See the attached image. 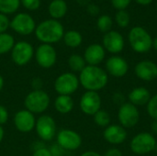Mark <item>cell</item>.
<instances>
[{
    "label": "cell",
    "instance_id": "6da1fadb",
    "mask_svg": "<svg viewBox=\"0 0 157 156\" xmlns=\"http://www.w3.org/2000/svg\"><path fill=\"white\" fill-rule=\"evenodd\" d=\"M80 85L86 91L98 92L102 90L109 82L108 73L99 66L86 65L79 74Z\"/></svg>",
    "mask_w": 157,
    "mask_h": 156
},
{
    "label": "cell",
    "instance_id": "7a4b0ae2",
    "mask_svg": "<svg viewBox=\"0 0 157 156\" xmlns=\"http://www.w3.org/2000/svg\"><path fill=\"white\" fill-rule=\"evenodd\" d=\"M35 35L40 42L52 44L63 38L64 29L57 19H47L40 22L36 27Z\"/></svg>",
    "mask_w": 157,
    "mask_h": 156
},
{
    "label": "cell",
    "instance_id": "3957f363",
    "mask_svg": "<svg viewBox=\"0 0 157 156\" xmlns=\"http://www.w3.org/2000/svg\"><path fill=\"white\" fill-rule=\"evenodd\" d=\"M51 97L44 90H32L24 99V106L27 110L35 114H41L49 108Z\"/></svg>",
    "mask_w": 157,
    "mask_h": 156
},
{
    "label": "cell",
    "instance_id": "277c9868",
    "mask_svg": "<svg viewBox=\"0 0 157 156\" xmlns=\"http://www.w3.org/2000/svg\"><path fill=\"white\" fill-rule=\"evenodd\" d=\"M129 41L132 49L138 53H146L153 47L151 35L142 27H134L130 30Z\"/></svg>",
    "mask_w": 157,
    "mask_h": 156
},
{
    "label": "cell",
    "instance_id": "5b68a950",
    "mask_svg": "<svg viewBox=\"0 0 157 156\" xmlns=\"http://www.w3.org/2000/svg\"><path fill=\"white\" fill-rule=\"evenodd\" d=\"M155 137L147 131H143L136 134L130 143L132 152L137 155H144L155 151L156 144Z\"/></svg>",
    "mask_w": 157,
    "mask_h": 156
},
{
    "label": "cell",
    "instance_id": "8992f818",
    "mask_svg": "<svg viewBox=\"0 0 157 156\" xmlns=\"http://www.w3.org/2000/svg\"><path fill=\"white\" fill-rule=\"evenodd\" d=\"M78 76L72 72L61 74L54 81V90L58 95L71 96L79 88Z\"/></svg>",
    "mask_w": 157,
    "mask_h": 156
},
{
    "label": "cell",
    "instance_id": "52a82bcc",
    "mask_svg": "<svg viewBox=\"0 0 157 156\" xmlns=\"http://www.w3.org/2000/svg\"><path fill=\"white\" fill-rule=\"evenodd\" d=\"M118 120L120 125L125 129H132L140 120V111L137 107L130 102L122 103L118 110Z\"/></svg>",
    "mask_w": 157,
    "mask_h": 156
},
{
    "label": "cell",
    "instance_id": "ba28073f",
    "mask_svg": "<svg viewBox=\"0 0 157 156\" xmlns=\"http://www.w3.org/2000/svg\"><path fill=\"white\" fill-rule=\"evenodd\" d=\"M36 132L39 138L44 142L52 141L57 134V127L54 119L50 115H41L36 120Z\"/></svg>",
    "mask_w": 157,
    "mask_h": 156
},
{
    "label": "cell",
    "instance_id": "9c48e42d",
    "mask_svg": "<svg viewBox=\"0 0 157 156\" xmlns=\"http://www.w3.org/2000/svg\"><path fill=\"white\" fill-rule=\"evenodd\" d=\"M57 144L66 151H76L82 145V137L78 132L69 129H63L56 134Z\"/></svg>",
    "mask_w": 157,
    "mask_h": 156
},
{
    "label": "cell",
    "instance_id": "30bf717a",
    "mask_svg": "<svg viewBox=\"0 0 157 156\" xmlns=\"http://www.w3.org/2000/svg\"><path fill=\"white\" fill-rule=\"evenodd\" d=\"M33 55V46L28 41H18L15 43L13 49L11 50V60L18 66L28 64L31 61Z\"/></svg>",
    "mask_w": 157,
    "mask_h": 156
},
{
    "label": "cell",
    "instance_id": "8fae6325",
    "mask_svg": "<svg viewBox=\"0 0 157 156\" xmlns=\"http://www.w3.org/2000/svg\"><path fill=\"white\" fill-rule=\"evenodd\" d=\"M35 59L40 67L52 68L57 61V52L52 44H40L35 51Z\"/></svg>",
    "mask_w": 157,
    "mask_h": 156
},
{
    "label": "cell",
    "instance_id": "7c38bea8",
    "mask_svg": "<svg viewBox=\"0 0 157 156\" xmlns=\"http://www.w3.org/2000/svg\"><path fill=\"white\" fill-rule=\"evenodd\" d=\"M102 100L98 92L86 91L79 101L81 111L87 116H94L98 110L101 109Z\"/></svg>",
    "mask_w": 157,
    "mask_h": 156
},
{
    "label": "cell",
    "instance_id": "4fadbf2b",
    "mask_svg": "<svg viewBox=\"0 0 157 156\" xmlns=\"http://www.w3.org/2000/svg\"><path fill=\"white\" fill-rule=\"evenodd\" d=\"M10 28L17 34L27 36L35 31L36 23L29 14L19 13L10 21Z\"/></svg>",
    "mask_w": 157,
    "mask_h": 156
},
{
    "label": "cell",
    "instance_id": "5bb4252c",
    "mask_svg": "<svg viewBox=\"0 0 157 156\" xmlns=\"http://www.w3.org/2000/svg\"><path fill=\"white\" fill-rule=\"evenodd\" d=\"M36 118L33 113L30 111L25 109L18 110L13 119L14 125L16 129L22 132V133H28L35 129L36 125Z\"/></svg>",
    "mask_w": 157,
    "mask_h": 156
},
{
    "label": "cell",
    "instance_id": "9a60e30c",
    "mask_svg": "<svg viewBox=\"0 0 157 156\" xmlns=\"http://www.w3.org/2000/svg\"><path fill=\"white\" fill-rule=\"evenodd\" d=\"M129 71L128 62L121 56H111L106 62V72L108 74L116 77L121 78L124 77Z\"/></svg>",
    "mask_w": 157,
    "mask_h": 156
},
{
    "label": "cell",
    "instance_id": "2e32d148",
    "mask_svg": "<svg viewBox=\"0 0 157 156\" xmlns=\"http://www.w3.org/2000/svg\"><path fill=\"white\" fill-rule=\"evenodd\" d=\"M127 136L126 129L120 124H110L106 127L103 131L104 140L112 145H120L123 143L127 140Z\"/></svg>",
    "mask_w": 157,
    "mask_h": 156
},
{
    "label": "cell",
    "instance_id": "e0dca14e",
    "mask_svg": "<svg viewBox=\"0 0 157 156\" xmlns=\"http://www.w3.org/2000/svg\"><path fill=\"white\" fill-rule=\"evenodd\" d=\"M134 74L142 81H154L157 78V64L149 60L141 61L135 65Z\"/></svg>",
    "mask_w": 157,
    "mask_h": 156
},
{
    "label": "cell",
    "instance_id": "ac0fdd59",
    "mask_svg": "<svg viewBox=\"0 0 157 156\" xmlns=\"http://www.w3.org/2000/svg\"><path fill=\"white\" fill-rule=\"evenodd\" d=\"M124 39L122 35L115 30H110L107 32L103 37V47L105 51L112 54L120 53L124 49Z\"/></svg>",
    "mask_w": 157,
    "mask_h": 156
},
{
    "label": "cell",
    "instance_id": "d6986e66",
    "mask_svg": "<svg viewBox=\"0 0 157 156\" xmlns=\"http://www.w3.org/2000/svg\"><path fill=\"white\" fill-rule=\"evenodd\" d=\"M106 56V51L104 47L100 44L94 43L89 45L84 53V59L87 65H94L98 66L100 64Z\"/></svg>",
    "mask_w": 157,
    "mask_h": 156
},
{
    "label": "cell",
    "instance_id": "ffe728a7",
    "mask_svg": "<svg viewBox=\"0 0 157 156\" xmlns=\"http://www.w3.org/2000/svg\"><path fill=\"white\" fill-rule=\"evenodd\" d=\"M152 95L150 91L144 86H138L133 88L128 95L129 102L135 107H142L146 106L149 102Z\"/></svg>",
    "mask_w": 157,
    "mask_h": 156
},
{
    "label": "cell",
    "instance_id": "44dd1931",
    "mask_svg": "<svg viewBox=\"0 0 157 156\" xmlns=\"http://www.w3.org/2000/svg\"><path fill=\"white\" fill-rule=\"evenodd\" d=\"M75 107V101L71 96L58 95L54 100V108L61 114L70 113Z\"/></svg>",
    "mask_w": 157,
    "mask_h": 156
},
{
    "label": "cell",
    "instance_id": "7402d4cb",
    "mask_svg": "<svg viewBox=\"0 0 157 156\" xmlns=\"http://www.w3.org/2000/svg\"><path fill=\"white\" fill-rule=\"evenodd\" d=\"M48 11L53 19L61 18L67 12V4L64 0H52L49 5Z\"/></svg>",
    "mask_w": 157,
    "mask_h": 156
},
{
    "label": "cell",
    "instance_id": "603a6c76",
    "mask_svg": "<svg viewBox=\"0 0 157 156\" xmlns=\"http://www.w3.org/2000/svg\"><path fill=\"white\" fill-rule=\"evenodd\" d=\"M63 41L66 46L70 48H77L83 41V37L80 32L76 30H69L63 35Z\"/></svg>",
    "mask_w": 157,
    "mask_h": 156
},
{
    "label": "cell",
    "instance_id": "cb8c5ba5",
    "mask_svg": "<svg viewBox=\"0 0 157 156\" xmlns=\"http://www.w3.org/2000/svg\"><path fill=\"white\" fill-rule=\"evenodd\" d=\"M86 63L83 56L79 54H72L68 58V66L72 73H81L86 66Z\"/></svg>",
    "mask_w": 157,
    "mask_h": 156
},
{
    "label": "cell",
    "instance_id": "d4e9b609",
    "mask_svg": "<svg viewBox=\"0 0 157 156\" xmlns=\"http://www.w3.org/2000/svg\"><path fill=\"white\" fill-rule=\"evenodd\" d=\"M15 45V39L12 35L5 32L0 33V55L11 51Z\"/></svg>",
    "mask_w": 157,
    "mask_h": 156
},
{
    "label": "cell",
    "instance_id": "484cf974",
    "mask_svg": "<svg viewBox=\"0 0 157 156\" xmlns=\"http://www.w3.org/2000/svg\"><path fill=\"white\" fill-rule=\"evenodd\" d=\"M93 120L94 122L101 128H106L109 125H110V121H111V117L109 115V113L108 111H106L105 109H100L98 110L94 116H93Z\"/></svg>",
    "mask_w": 157,
    "mask_h": 156
},
{
    "label": "cell",
    "instance_id": "4316f807",
    "mask_svg": "<svg viewBox=\"0 0 157 156\" xmlns=\"http://www.w3.org/2000/svg\"><path fill=\"white\" fill-rule=\"evenodd\" d=\"M20 0H0V13L7 15L13 14L17 10Z\"/></svg>",
    "mask_w": 157,
    "mask_h": 156
},
{
    "label": "cell",
    "instance_id": "83f0119b",
    "mask_svg": "<svg viewBox=\"0 0 157 156\" xmlns=\"http://www.w3.org/2000/svg\"><path fill=\"white\" fill-rule=\"evenodd\" d=\"M112 24H113L112 18L108 15H103V16L99 17L98 19V22H97L98 29L101 32H105V33L110 31V29L112 28Z\"/></svg>",
    "mask_w": 157,
    "mask_h": 156
},
{
    "label": "cell",
    "instance_id": "f1b7e54d",
    "mask_svg": "<svg viewBox=\"0 0 157 156\" xmlns=\"http://www.w3.org/2000/svg\"><path fill=\"white\" fill-rule=\"evenodd\" d=\"M146 111L153 120H157V94L151 97L146 105Z\"/></svg>",
    "mask_w": 157,
    "mask_h": 156
},
{
    "label": "cell",
    "instance_id": "f546056e",
    "mask_svg": "<svg viewBox=\"0 0 157 156\" xmlns=\"http://www.w3.org/2000/svg\"><path fill=\"white\" fill-rule=\"evenodd\" d=\"M115 19L121 28H126L130 24V15L125 10H120L116 14Z\"/></svg>",
    "mask_w": 157,
    "mask_h": 156
},
{
    "label": "cell",
    "instance_id": "4dcf8cb0",
    "mask_svg": "<svg viewBox=\"0 0 157 156\" xmlns=\"http://www.w3.org/2000/svg\"><path fill=\"white\" fill-rule=\"evenodd\" d=\"M20 3L28 10H36L40 6V0H20Z\"/></svg>",
    "mask_w": 157,
    "mask_h": 156
},
{
    "label": "cell",
    "instance_id": "1f68e13d",
    "mask_svg": "<svg viewBox=\"0 0 157 156\" xmlns=\"http://www.w3.org/2000/svg\"><path fill=\"white\" fill-rule=\"evenodd\" d=\"M10 27V21L6 15L0 13V33H5Z\"/></svg>",
    "mask_w": 157,
    "mask_h": 156
},
{
    "label": "cell",
    "instance_id": "d6a6232c",
    "mask_svg": "<svg viewBox=\"0 0 157 156\" xmlns=\"http://www.w3.org/2000/svg\"><path fill=\"white\" fill-rule=\"evenodd\" d=\"M132 0H111L112 6L119 9V10H124L131 3Z\"/></svg>",
    "mask_w": 157,
    "mask_h": 156
},
{
    "label": "cell",
    "instance_id": "836d02e7",
    "mask_svg": "<svg viewBox=\"0 0 157 156\" xmlns=\"http://www.w3.org/2000/svg\"><path fill=\"white\" fill-rule=\"evenodd\" d=\"M8 111L6 109V107H4L3 105H0V125H4L7 122L8 120Z\"/></svg>",
    "mask_w": 157,
    "mask_h": 156
},
{
    "label": "cell",
    "instance_id": "e575fe53",
    "mask_svg": "<svg viewBox=\"0 0 157 156\" xmlns=\"http://www.w3.org/2000/svg\"><path fill=\"white\" fill-rule=\"evenodd\" d=\"M32 156H52V154L50 149L45 148V147H40L34 151Z\"/></svg>",
    "mask_w": 157,
    "mask_h": 156
},
{
    "label": "cell",
    "instance_id": "d590c367",
    "mask_svg": "<svg viewBox=\"0 0 157 156\" xmlns=\"http://www.w3.org/2000/svg\"><path fill=\"white\" fill-rule=\"evenodd\" d=\"M43 86V81L40 77H35L31 81V87L33 90H41Z\"/></svg>",
    "mask_w": 157,
    "mask_h": 156
},
{
    "label": "cell",
    "instance_id": "8d00e7d4",
    "mask_svg": "<svg viewBox=\"0 0 157 156\" xmlns=\"http://www.w3.org/2000/svg\"><path fill=\"white\" fill-rule=\"evenodd\" d=\"M86 10H87V12H88L90 15H92V16H97V15L99 13V11H100L99 7H98L96 4H93V3H90V4L87 5Z\"/></svg>",
    "mask_w": 157,
    "mask_h": 156
},
{
    "label": "cell",
    "instance_id": "74e56055",
    "mask_svg": "<svg viewBox=\"0 0 157 156\" xmlns=\"http://www.w3.org/2000/svg\"><path fill=\"white\" fill-rule=\"evenodd\" d=\"M122 152L119 148H110L109 149L103 156H122Z\"/></svg>",
    "mask_w": 157,
    "mask_h": 156
},
{
    "label": "cell",
    "instance_id": "f35d334b",
    "mask_svg": "<svg viewBox=\"0 0 157 156\" xmlns=\"http://www.w3.org/2000/svg\"><path fill=\"white\" fill-rule=\"evenodd\" d=\"M80 156H103L101 155L100 154L97 153V152H94V151H87V152H85L83 153Z\"/></svg>",
    "mask_w": 157,
    "mask_h": 156
},
{
    "label": "cell",
    "instance_id": "ab89813d",
    "mask_svg": "<svg viewBox=\"0 0 157 156\" xmlns=\"http://www.w3.org/2000/svg\"><path fill=\"white\" fill-rule=\"evenodd\" d=\"M151 129H152V131L157 135V120H153L152 125H151Z\"/></svg>",
    "mask_w": 157,
    "mask_h": 156
},
{
    "label": "cell",
    "instance_id": "60d3db41",
    "mask_svg": "<svg viewBox=\"0 0 157 156\" xmlns=\"http://www.w3.org/2000/svg\"><path fill=\"white\" fill-rule=\"evenodd\" d=\"M138 4L140 5H144V6H146V5H149L153 0H135Z\"/></svg>",
    "mask_w": 157,
    "mask_h": 156
},
{
    "label": "cell",
    "instance_id": "b9f144b4",
    "mask_svg": "<svg viewBox=\"0 0 157 156\" xmlns=\"http://www.w3.org/2000/svg\"><path fill=\"white\" fill-rule=\"evenodd\" d=\"M79 5H81V6H85V5H88V4H90V2L92 1V0H75Z\"/></svg>",
    "mask_w": 157,
    "mask_h": 156
},
{
    "label": "cell",
    "instance_id": "7bdbcfd3",
    "mask_svg": "<svg viewBox=\"0 0 157 156\" xmlns=\"http://www.w3.org/2000/svg\"><path fill=\"white\" fill-rule=\"evenodd\" d=\"M4 135H5V131H4L3 127L0 125V143H2V141L4 139Z\"/></svg>",
    "mask_w": 157,
    "mask_h": 156
},
{
    "label": "cell",
    "instance_id": "ee69618b",
    "mask_svg": "<svg viewBox=\"0 0 157 156\" xmlns=\"http://www.w3.org/2000/svg\"><path fill=\"white\" fill-rule=\"evenodd\" d=\"M3 87H4V78H3V76L0 74V92L2 91Z\"/></svg>",
    "mask_w": 157,
    "mask_h": 156
},
{
    "label": "cell",
    "instance_id": "f6af8a7d",
    "mask_svg": "<svg viewBox=\"0 0 157 156\" xmlns=\"http://www.w3.org/2000/svg\"><path fill=\"white\" fill-rule=\"evenodd\" d=\"M153 47L157 51V36L155 38V40H153Z\"/></svg>",
    "mask_w": 157,
    "mask_h": 156
},
{
    "label": "cell",
    "instance_id": "bcb514c9",
    "mask_svg": "<svg viewBox=\"0 0 157 156\" xmlns=\"http://www.w3.org/2000/svg\"><path fill=\"white\" fill-rule=\"evenodd\" d=\"M155 151L156 152V154H157V142H156V144H155Z\"/></svg>",
    "mask_w": 157,
    "mask_h": 156
},
{
    "label": "cell",
    "instance_id": "7dc6e473",
    "mask_svg": "<svg viewBox=\"0 0 157 156\" xmlns=\"http://www.w3.org/2000/svg\"><path fill=\"white\" fill-rule=\"evenodd\" d=\"M156 7H157V6H156Z\"/></svg>",
    "mask_w": 157,
    "mask_h": 156
}]
</instances>
